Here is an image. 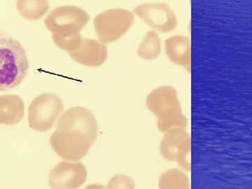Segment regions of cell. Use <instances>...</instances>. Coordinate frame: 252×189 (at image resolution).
<instances>
[{"instance_id": "1", "label": "cell", "mask_w": 252, "mask_h": 189, "mask_svg": "<svg viewBox=\"0 0 252 189\" xmlns=\"http://www.w3.org/2000/svg\"><path fill=\"white\" fill-rule=\"evenodd\" d=\"M97 132L98 124L94 113L84 107H73L58 119L50 144L61 158L79 161L95 142Z\"/></svg>"}, {"instance_id": "2", "label": "cell", "mask_w": 252, "mask_h": 189, "mask_svg": "<svg viewBox=\"0 0 252 189\" xmlns=\"http://www.w3.org/2000/svg\"><path fill=\"white\" fill-rule=\"evenodd\" d=\"M146 104L157 119L158 130L164 133L175 128H186L188 119L182 110L178 93L170 86H159L151 91Z\"/></svg>"}, {"instance_id": "3", "label": "cell", "mask_w": 252, "mask_h": 189, "mask_svg": "<svg viewBox=\"0 0 252 189\" xmlns=\"http://www.w3.org/2000/svg\"><path fill=\"white\" fill-rule=\"evenodd\" d=\"M29 67L27 54L21 43L0 32V91L19 86L27 76Z\"/></svg>"}, {"instance_id": "4", "label": "cell", "mask_w": 252, "mask_h": 189, "mask_svg": "<svg viewBox=\"0 0 252 189\" xmlns=\"http://www.w3.org/2000/svg\"><path fill=\"white\" fill-rule=\"evenodd\" d=\"M135 21L133 12L124 9L106 10L94 17V31L98 40L110 44L125 35Z\"/></svg>"}, {"instance_id": "5", "label": "cell", "mask_w": 252, "mask_h": 189, "mask_svg": "<svg viewBox=\"0 0 252 189\" xmlns=\"http://www.w3.org/2000/svg\"><path fill=\"white\" fill-rule=\"evenodd\" d=\"M64 110V104L57 94L45 93L36 96L28 108L30 127L37 132H46L54 127Z\"/></svg>"}, {"instance_id": "6", "label": "cell", "mask_w": 252, "mask_h": 189, "mask_svg": "<svg viewBox=\"0 0 252 189\" xmlns=\"http://www.w3.org/2000/svg\"><path fill=\"white\" fill-rule=\"evenodd\" d=\"M90 20L89 14L74 5L59 6L44 20V25L52 34L72 35L80 34Z\"/></svg>"}, {"instance_id": "7", "label": "cell", "mask_w": 252, "mask_h": 189, "mask_svg": "<svg viewBox=\"0 0 252 189\" xmlns=\"http://www.w3.org/2000/svg\"><path fill=\"white\" fill-rule=\"evenodd\" d=\"M190 136L186 128H175L164 132L159 151L162 158L176 162L185 171L190 169Z\"/></svg>"}, {"instance_id": "8", "label": "cell", "mask_w": 252, "mask_h": 189, "mask_svg": "<svg viewBox=\"0 0 252 189\" xmlns=\"http://www.w3.org/2000/svg\"><path fill=\"white\" fill-rule=\"evenodd\" d=\"M133 14L154 31L160 32H171L178 26L175 11L165 2L142 3L136 6Z\"/></svg>"}, {"instance_id": "9", "label": "cell", "mask_w": 252, "mask_h": 189, "mask_svg": "<svg viewBox=\"0 0 252 189\" xmlns=\"http://www.w3.org/2000/svg\"><path fill=\"white\" fill-rule=\"evenodd\" d=\"M87 177V170L82 162L64 160L50 171L49 183L51 189H76L85 183Z\"/></svg>"}, {"instance_id": "10", "label": "cell", "mask_w": 252, "mask_h": 189, "mask_svg": "<svg viewBox=\"0 0 252 189\" xmlns=\"http://www.w3.org/2000/svg\"><path fill=\"white\" fill-rule=\"evenodd\" d=\"M69 55L74 61L82 65L97 67L107 61L108 49L106 44L99 40L83 38L79 47L69 53Z\"/></svg>"}, {"instance_id": "11", "label": "cell", "mask_w": 252, "mask_h": 189, "mask_svg": "<svg viewBox=\"0 0 252 189\" xmlns=\"http://www.w3.org/2000/svg\"><path fill=\"white\" fill-rule=\"evenodd\" d=\"M165 51L172 63L190 72V47L188 36L174 35L167 38L165 41Z\"/></svg>"}, {"instance_id": "12", "label": "cell", "mask_w": 252, "mask_h": 189, "mask_svg": "<svg viewBox=\"0 0 252 189\" xmlns=\"http://www.w3.org/2000/svg\"><path fill=\"white\" fill-rule=\"evenodd\" d=\"M25 115V102L16 94L0 95V125L19 124Z\"/></svg>"}, {"instance_id": "13", "label": "cell", "mask_w": 252, "mask_h": 189, "mask_svg": "<svg viewBox=\"0 0 252 189\" xmlns=\"http://www.w3.org/2000/svg\"><path fill=\"white\" fill-rule=\"evenodd\" d=\"M16 8L25 19L36 21L48 12L49 2L48 0H17Z\"/></svg>"}, {"instance_id": "14", "label": "cell", "mask_w": 252, "mask_h": 189, "mask_svg": "<svg viewBox=\"0 0 252 189\" xmlns=\"http://www.w3.org/2000/svg\"><path fill=\"white\" fill-rule=\"evenodd\" d=\"M162 51V43L157 31H149L137 48V55L140 59L152 61L160 56Z\"/></svg>"}, {"instance_id": "15", "label": "cell", "mask_w": 252, "mask_h": 189, "mask_svg": "<svg viewBox=\"0 0 252 189\" xmlns=\"http://www.w3.org/2000/svg\"><path fill=\"white\" fill-rule=\"evenodd\" d=\"M158 187L161 189H189L190 182L185 170L172 168L161 174Z\"/></svg>"}, {"instance_id": "16", "label": "cell", "mask_w": 252, "mask_h": 189, "mask_svg": "<svg viewBox=\"0 0 252 189\" xmlns=\"http://www.w3.org/2000/svg\"><path fill=\"white\" fill-rule=\"evenodd\" d=\"M52 39L54 44L58 47L66 52L70 53L79 47L83 37L81 34H72V35L52 34Z\"/></svg>"}, {"instance_id": "17", "label": "cell", "mask_w": 252, "mask_h": 189, "mask_svg": "<svg viewBox=\"0 0 252 189\" xmlns=\"http://www.w3.org/2000/svg\"><path fill=\"white\" fill-rule=\"evenodd\" d=\"M135 187V181L124 175H114L108 183V189H133Z\"/></svg>"}]
</instances>
